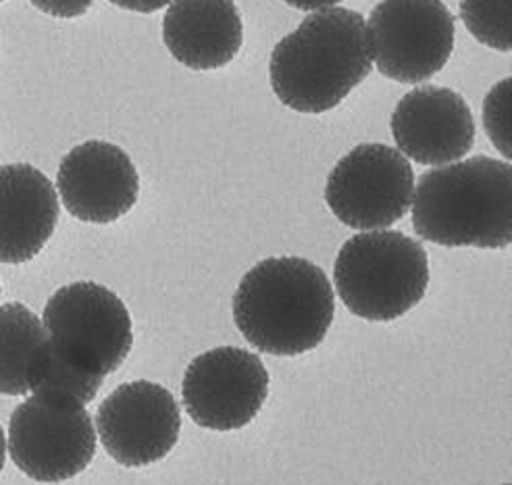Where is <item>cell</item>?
Returning a JSON list of instances; mask_svg holds the SVG:
<instances>
[{
    "mask_svg": "<svg viewBox=\"0 0 512 485\" xmlns=\"http://www.w3.org/2000/svg\"><path fill=\"white\" fill-rule=\"evenodd\" d=\"M102 381H105V377L84 373L67 363L46 340L30 369L28 388L32 394L65 398L86 406L96 398Z\"/></svg>",
    "mask_w": 512,
    "mask_h": 485,
    "instance_id": "cell-16",
    "label": "cell"
},
{
    "mask_svg": "<svg viewBox=\"0 0 512 485\" xmlns=\"http://www.w3.org/2000/svg\"><path fill=\"white\" fill-rule=\"evenodd\" d=\"M415 173L400 150L361 144L327 177L325 200L346 227L375 232L398 223L413 204Z\"/></svg>",
    "mask_w": 512,
    "mask_h": 485,
    "instance_id": "cell-8",
    "label": "cell"
},
{
    "mask_svg": "<svg viewBox=\"0 0 512 485\" xmlns=\"http://www.w3.org/2000/svg\"><path fill=\"white\" fill-rule=\"evenodd\" d=\"M510 84V78L502 80L488 94L483 105L485 130H488V136L494 140V144L506 159H510Z\"/></svg>",
    "mask_w": 512,
    "mask_h": 485,
    "instance_id": "cell-18",
    "label": "cell"
},
{
    "mask_svg": "<svg viewBox=\"0 0 512 485\" xmlns=\"http://www.w3.org/2000/svg\"><path fill=\"white\" fill-rule=\"evenodd\" d=\"M373 69L361 13L329 7L304 17L271 53L269 78L281 105L319 115L336 109Z\"/></svg>",
    "mask_w": 512,
    "mask_h": 485,
    "instance_id": "cell-1",
    "label": "cell"
},
{
    "mask_svg": "<svg viewBox=\"0 0 512 485\" xmlns=\"http://www.w3.org/2000/svg\"><path fill=\"white\" fill-rule=\"evenodd\" d=\"M415 232L446 248H506L512 242V169L473 157L425 171L413 194Z\"/></svg>",
    "mask_w": 512,
    "mask_h": 485,
    "instance_id": "cell-3",
    "label": "cell"
},
{
    "mask_svg": "<svg viewBox=\"0 0 512 485\" xmlns=\"http://www.w3.org/2000/svg\"><path fill=\"white\" fill-rule=\"evenodd\" d=\"M48 336L40 317L28 306L9 302L0 306V394L25 396L28 377Z\"/></svg>",
    "mask_w": 512,
    "mask_h": 485,
    "instance_id": "cell-15",
    "label": "cell"
},
{
    "mask_svg": "<svg viewBox=\"0 0 512 485\" xmlns=\"http://www.w3.org/2000/svg\"><path fill=\"white\" fill-rule=\"evenodd\" d=\"M30 3L50 17L75 19L88 11L94 0H30Z\"/></svg>",
    "mask_w": 512,
    "mask_h": 485,
    "instance_id": "cell-19",
    "label": "cell"
},
{
    "mask_svg": "<svg viewBox=\"0 0 512 485\" xmlns=\"http://www.w3.org/2000/svg\"><path fill=\"white\" fill-rule=\"evenodd\" d=\"M392 134L402 155L419 165L444 167L475 144V121L465 98L450 88L421 86L400 98Z\"/></svg>",
    "mask_w": 512,
    "mask_h": 485,
    "instance_id": "cell-12",
    "label": "cell"
},
{
    "mask_svg": "<svg viewBox=\"0 0 512 485\" xmlns=\"http://www.w3.org/2000/svg\"><path fill=\"white\" fill-rule=\"evenodd\" d=\"M460 19L477 42L510 53V0H460Z\"/></svg>",
    "mask_w": 512,
    "mask_h": 485,
    "instance_id": "cell-17",
    "label": "cell"
},
{
    "mask_svg": "<svg viewBox=\"0 0 512 485\" xmlns=\"http://www.w3.org/2000/svg\"><path fill=\"white\" fill-rule=\"evenodd\" d=\"M59 223V196L48 177L28 163L0 167V263L36 259Z\"/></svg>",
    "mask_w": 512,
    "mask_h": 485,
    "instance_id": "cell-13",
    "label": "cell"
},
{
    "mask_svg": "<svg viewBox=\"0 0 512 485\" xmlns=\"http://www.w3.org/2000/svg\"><path fill=\"white\" fill-rule=\"evenodd\" d=\"M334 282L352 315L394 321L423 300L429 259L421 242L394 229H375L356 234L340 248Z\"/></svg>",
    "mask_w": 512,
    "mask_h": 485,
    "instance_id": "cell-4",
    "label": "cell"
},
{
    "mask_svg": "<svg viewBox=\"0 0 512 485\" xmlns=\"http://www.w3.org/2000/svg\"><path fill=\"white\" fill-rule=\"evenodd\" d=\"M5 461H7V440H5L3 427H0V473L5 469Z\"/></svg>",
    "mask_w": 512,
    "mask_h": 485,
    "instance_id": "cell-22",
    "label": "cell"
},
{
    "mask_svg": "<svg viewBox=\"0 0 512 485\" xmlns=\"http://www.w3.org/2000/svg\"><path fill=\"white\" fill-rule=\"evenodd\" d=\"M232 306L248 344L273 356H298L325 340L336 298L321 267L300 257H275L242 277Z\"/></svg>",
    "mask_w": 512,
    "mask_h": 485,
    "instance_id": "cell-2",
    "label": "cell"
},
{
    "mask_svg": "<svg viewBox=\"0 0 512 485\" xmlns=\"http://www.w3.org/2000/svg\"><path fill=\"white\" fill-rule=\"evenodd\" d=\"M163 40L182 65L196 71L221 69L242 48V15L234 0H171Z\"/></svg>",
    "mask_w": 512,
    "mask_h": 485,
    "instance_id": "cell-14",
    "label": "cell"
},
{
    "mask_svg": "<svg viewBox=\"0 0 512 485\" xmlns=\"http://www.w3.org/2000/svg\"><path fill=\"white\" fill-rule=\"evenodd\" d=\"M182 411L173 394L152 381L119 386L98 406L96 433L115 463L140 469L175 448Z\"/></svg>",
    "mask_w": 512,
    "mask_h": 485,
    "instance_id": "cell-10",
    "label": "cell"
},
{
    "mask_svg": "<svg viewBox=\"0 0 512 485\" xmlns=\"http://www.w3.org/2000/svg\"><path fill=\"white\" fill-rule=\"evenodd\" d=\"M506 485H508V483H506Z\"/></svg>",
    "mask_w": 512,
    "mask_h": 485,
    "instance_id": "cell-25",
    "label": "cell"
},
{
    "mask_svg": "<svg viewBox=\"0 0 512 485\" xmlns=\"http://www.w3.org/2000/svg\"><path fill=\"white\" fill-rule=\"evenodd\" d=\"M109 3H113L115 7L125 9V11L150 15V13H157L159 9L167 7L171 0H109Z\"/></svg>",
    "mask_w": 512,
    "mask_h": 485,
    "instance_id": "cell-20",
    "label": "cell"
},
{
    "mask_svg": "<svg viewBox=\"0 0 512 485\" xmlns=\"http://www.w3.org/2000/svg\"><path fill=\"white\" fill-rule=\"evenodd\" d=\"M269 396V373L259 356L221 346L188 365L182 400L190 419L204 429L236 431L252 423Z\"/></svg>",
    "mask_w": 512,
    "mask_h": 485,
    "instance_id": "cell-9",
    "label": "cell"
},
{
    "mask_svg": "<svg viewBox=\"0 0 512 485\" xmlns=\"http://www.w3.org/2000/svg\"><path fill=\"white\" fill-rule=\"evenodd\" d=\"M57 188L65 209L75 219L107 225L134 209L140 180L125 150L109 142L90 140L63 157Z\"/></svg>",
    "mask_w": 512,
    "mask_h": 485,
    "instance_id": "cell-11",
    "label": "cell"
},
{
    "mask_svg": "<svg viewBox=\"0 0 512 485\" xmlns=\"http://www.w3.org/2000/svg\"><path fill=\"white\" fill-rule=\"evenodd\" d=\"M0 294H3V288H0Z\"/></svg>",
    "mask_w": 512,
    "mask_h": 485,
    "instance_id": "cell-23",
    "label": "cell"
},
{
    "mask_svg": "<svg viewBox=\"0 0 512 485\" xmlns=\"http://www.w3.org/2000/svg\"><path fill=\"white\" fill-rule=\"evenodd\" d=\"M42 323L57 354L96 377L117 371L134 344L127 306L115 292L94 282L57 290L44 306Z\"/></svg>",
    "mask_w": 512,
    "mask_h": 485,
    "instance_id": "cell-5",
    "label": "cell"
},
{
    "mask_svg": "<svg viewBox=\"0 0 512 485\" xmlns=\"http://www.w3.org/2000/svg\"><path fill=\"white\" fill-rule=\"evenodd\" d=\"M0 3H5V0H0Z\"/></svg>",
    "mask_w": 512,
    "mask_h": 485,
    "instance_id": "cell-24",
    "label": "cell"
},
{
    "mask_svg": "<svg viewBox=\"0 0 512 485\" xmlns=\"http://www.w3.org/2000/svg\"><path fill=\"white\" fill-rule=\"evenodd\" d=\"M369 53L383 78L423 84L454 50V17L442 0H381L367 25Z\"/></svg>",
    "mask_w": 512,
    "mask_h": 485,
    "instance_id": "cell-7",
    "label": "cell"
},
{
    "mask_svg": "<svg viewBox=\"0 0 512 485\" xmlns=\"http://www.w3.org/2000/svg\"><path fill=\"white\" fill-rule=\"evenodd\" d=\"M7 450L23 475L63 483L90 467L96 429L84 404L34 394L11 415Z\"/></svg>",
    "mask_w": 512,
    "mask_h": 485,
    "instance_id": "cell-6",
    "label": "cell"
},
{
    "mask_svg": "<svg viewBox=\"0 0 512 485\" xmlns=\"http://www.w3.org/2000/svg\"><path fill=\"white\" fill-rule=\"evenodd\" d=\"M284 3L298 11H321L342 3V0H284Z\"/></svg>",
    "mask_w": 512,
    "mask_h": 485,
    "instance_id": "cell-21",
    "label": "cell"
}]
</instances>
